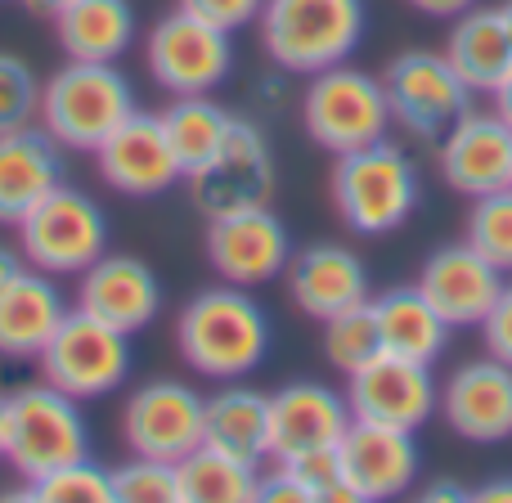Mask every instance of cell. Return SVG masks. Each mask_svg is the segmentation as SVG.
<instances>
[{"mask_svg":"<svg viewBox=\"0 0 512 503\" xmlns=\"http://www.w3.org/2000/svg\"><path fill=\"white\" fill-rule=\"evenodd\" d=\"M68 310L72 306L63 301V288L54 283V274L27 265L0 292V355L5 360H36Z\"/></svg>","mask_w":512,"mask_h":503,"instance_id":"obj_24","label":"cell"},{"mask_svg":"<svg viewBox=\"0 0 512 503\" xmlns=\"http://www.w3.org/2000/svg\"><path fill=\"white\" fill-rule=\"evenodd\" d=\"M63 180V144L45 126H18L0 135V225H18Z\"/></svg>","mask_w":512,"mask_h":503,"instance_id":"obj_23","label":"cell"},{"mask_svg":"<svg viewBox=\"0 0 512 503\" xmlns=\"http://www.w3.org/2000/svg\"><path fill=\"white\" fill-rule=\"evenodd\" d=\"M261 5L265 0H180V9L194 18H203V23L221 27V32H239V27H248L261 18Z\"/></svg>","mask_w":512,"mask_h":503,"instance_id":"obj_37","label":"cell"},{"mask_svg":"<svg viewBox=\"0 0 512 503\" xmlns=\"http://www.w3.org/2000/svg\"><path fill=\"white\" fill-rule=\"evenodd\" d=\"M18 230V252L32 270H45L54 279L63 274H81L90 261L108 252V216L86 189H72L63 180L59 189L41 198Z\"/></svg>","mask_w":512,"mask_h":503,"instance_id":"obj_6","label":"cell"},{"mask_svg":"<svg viewBox=\"0 0 512 503\" xmlns=\"http://www.w3.org/2000/svg\"><path fill=\"white\" fill-rule=\"evenodd\" d=\"M441 176L450 189L468 198L495 194L512 185V126L499 113H463L441 135Z\"/></svg>","mask_w":512,"mask_h":503,"instance_id":"obj_19","label":"cell"},{"mask_svg":"<svg viewBox=\"0 0 512 503\" xmlns=\"http://www.w3.org/2000/svg\"><path fill=\"white\" fill-rule=\"evenodd\" d=\"M23 495L36 503H117L113 499V468H99L90 454L32 477L23 486Z\"/></svg>","mask_w":512,"mask_h":503,"instance_id":"obj_32","label":"cell"},{"mask_svg":"<svg viewBox=\"0 0 512 503\" xmlns=\"http://www.w3.org/2000/svg\"><path fill=\"white\" fill-rule=\"evenodd\" d=\"M207 396H198L189 382L158 378L144 382L122 409V436L131 454L180 463L189 450L203 445Z\"/></svg>","mask_w":512,"mask_h":503,"instance_id":"obj_13","label":"cell"},{"mask_svg":"<svg viewBox=\"0 0 512 503\" xmlns=\"http://www.w3.org/2000/svg\"><path fill=\"white\" fill-rule=\"evenodd\" d=\"M490 95H495V113H499V117H504V122L512 126V68H508V77L499 81L495 90H490Z\"/></svg>","mask_w":512,"mask_h":503,"instance_id":"obj_43","label":"cell"},{"mask_svg":"<svg viewBox=\"0 0 512 503\" xmlns=\"http://www.w3.org/2000/svg\"><path fill=\"white\" fill-rule=\"evenodd\" d=\"M279 468L301 486L306 503H351V490H346L342 468H337V450L292 454V459H279Z\"/></svg>","mask_w":512,"mask_h":503,"instance_id":"obj_36","label":"cell"},{"mask_svg":"<svg viewBox=\"0 0 512 503\" xmlns=\"http://www.w3.org/2000/svg\"><path fill=\"white\" fill-rule=\"evenodd\" d=\"M445 59H450V68L459 72V81L472 95H490L512 68V45H508L499 9H481V5L463 9V14L454 18Z\"/></svg>","mask_w":512,"mask_h":503,"instance_id":"obj_26","label":"cell"},{"mask_svg":"<svg viewBox=\"0 0 512 503\" xmlns=\"http://www.w3.org/2000/svg\"><path fill=\"white\" fill-rule=\"evenodd\" d=\"M185 185H189V203H194L207 221L230 216V212H248V207H270V198H274L270 140H265L252 122L239 117L230 140L198 171H189Z\"/></svg>","mask_w":512,"mask_h":503,"instance_id":"obj_10","label":"cell"},{"mask_svg":"<svg viewBox=\"0 0 512 503\" xmlns=\"http://www.w3.org/2000/svg\"><path fill=\"white\" fill-rule=\"evenodd\" d=\"M90 454L86 418H81L77 400L68 391L50 387V382H32V387L9 391V450L5 463L23 481L41 477L50 468H63L72 459Z\"/></svg>","mask_w":512,"mask_h":503,"instance_id":"obj_7","label":"cell"},{"mask_svg":"<svg viewBox=\"0 0 512 503\" xmlns=\"http://www.w3.org/2000/svg\"><path fill=\"white\" fill-rule=\"evenodd\" d=\"M468 243L486 256L490 265H499L504 274H512V185L472 198Z\"/></svg>","mask_w":512,"mask_h":503,"instance_id":"obj_33","label":"cell"},{"mask_svg":"<svg viewBox=\"0 0 512 503\" xmlns=\"http://www.w3.org/2000/svg\"><path fill=\"white\" fill-rule=\"evenodd\" d=\"M328 189H333V207L342 225L364 239H382V234L400 230L418 207V171L409 153L391 140L337 153Z\"/></svg>","mask_w":512,"mask_h":503,"instance_id":"obj_2","label":"cell"},{"mask_svg":"<svg viewBox=\"0 0 512 503\" xmlns=\"http://www.w3.org/2000/svg\"><path fill=\"white\" fill-rule=\"evenodd\" d=\"M207 261L225 283L256 288L288 270L292 239L270 207H248L207 221Z\"/></svg>","mask_w":512,"mask_h":503,"instance_id":"obj_15","label":"cell"},{"mask_svg":"<svg viewBox=\"0 0 512 503\" xmlns=\"http://www.w3.org/2000/svg\"><path fill=\"white\" fill-rule=\"evenodd\" d=\"M373 315H378V328H382V351L405 355V360L432 364L445 351V342H450V324L418 292V283L373 297Z\"/></svg>","mask_w":512,"mask_h":503,"instance_id":"obj_28","label":"cell"},{"mask_svg":"<svg viewBox=\"0 0 512 503\" xmlns=\"http://www.w3.org/2000/svg\"><path fill=\"white\" fill-rule=\"evenodd\" d=\"M351 427L346 391L324 382H288L270 396V459H292L310 450H337L342 432Z\"/></svg>","mask_w":512,"mask_h":503,"instance_id":"obj_21","label":"cell"},{"mask_svg":"<svg viewBox=\"0 0 512 503\" xmlns=\"http://www.w3.org/2000/svg\"><path fill=\"white\" fill-rule=\"evenodd\" d=\"M54 32L68 59L86 63H117L135 41V9L131 0H72Z\"/></svg>","mask_w":512,"mask_h":503,"instance_id":"obj_27","label":"cell"},{"mask_svg":"<svg viewBox=\"0 0 512 503\" xmlns=\"http://www.w3.org/2000/svg\"><path fill=\"white\" fill-rule=\"evenodd\" d=\"M203 445H216L252 468L270 459V396L243 382H230L216 396H207Z\"/></svg>","mask_w":512,"mask_h":503,"instance_id":"obj_25","label":"cell"},{"mask_svg":"<svg viewBox=\"0 0 512 503\" xmlns=\"http://www.w3.org/2000/svg\"><path fill=\"white\" fill-rule=\"evenodd\" d=\"M36 108H41V81L27 68V59L0 50V135L18 131V126L36 122Z\"/></svg>","mask_w":512,"mask_h":503,"instance_id":"obj_35","label":"cell"},{"mask_svg":"<svg viewBox=\"0 0 512 503\" xmlns=\"http://www.w3.org/2000/svg\"><path fill=\"white\" fill-rule=\"evenodd\" d=\"M481 337H486V351L495 355V360L512 364V288L499 292L490 315L481 319Z\"/></svg>","mask_w":512,"mask_h":503,"instance_id":"obj_38","label":"cell"},{"mask_svg":"<svg viewBox=\"0 0 512 503\" xmlns=\"http://www.w3.org/2000/svg\"><path fill=\"white\" fill-rule=\"evenodd\" d=\"M23 270H27L23 252H14V248H5V243H0V292H5Z\"/></svg>","mask_w":512,"mask_h":503,"instance_id":"obj_41","label":"cell"},{"mask_svg":"<svg viewBox=\"0 0 512 503\" xmlns=\"http://www.w3.org/2000/svg\"><path fill=\"white\" fill-rule=\"evenodd\" d=\"M504 288L508 274L499 265H490L468 239L436 248L418 270V292L441 310L450 328H481V319L490 315V306L499 301Z\"/></svg>","mask_w":512,"mask_h":503,"instance_id":"obj_17","label":"cell"},{"mask_svg":"<svg viewBox=\"0 0 512 503\" xmlns=\"http://www.w3.org/2000/svg\"><path fill=\"white\" fill-rule=\"evenodd\" d=\"M180 503H248L256 499V468L216 445H198L176 463Z\"/></svg>","mask_w":512,"mask_h":503,"instance_id":"obj_30","label":"cell"},{"mask_svg":"<svg viewBox=\"0 0 512 503\" xmlns=\"http://www.w3.org/2000/svg\"><path fill=\"white\" fill-rule=\"evenodd\" d=\"M499 18H504V32H508V45H512V0L508 5H499Z\"/></svg>","mask_w":512,"mask_h":503,"instance_id":"obj_46","label":"cell"},{"mask_svg":"<svg viewBox=\"0 0 512 503\" xmlns=\"http://www.w3.org/2000/svg\"><path fill=\"white\" fill-rule=\"evenodd\" d=\"M261 45L283 72H315L346 63L364 36V0H265Z\"/></svg>","mask_w":512,"mask_h":503,"instance_id":"obj_4","label":"cell"},{"mask_svg":"<svg viewBox=\"0 0 512 503\" xmlns=\"http://www.w3.org/2000/svg\"><path fill=\"white\" fill-rule=\"evenodd\" d=\"M472 503H512V481L508 477L486 481L481 490H472Z\"/></svg>","mask_w":512,"mask_h":503,"instance_id":"obj_42","label":"cell"},{"mask_svg":"<svg viewBox=\"0 0 512 503\" xmlns=\"http://www.w3.org/2000/svg\"><path fill=\"white\" fill-rule=\"evenodd\" d=\"M346 405H351V418H364V423L418 432L441 409V391H436L432 364L382 351L378 360H369L364 369L351 373Z\"/></svg>","mask_w":512,"mask_h":503,"instance_id":"obj_12","label":"cell"},{"mask_svg":"<svg viewBox=\"0 0 512 503\" xmlns=\"http://www.w3.org/2000/svg\"><path fill=\"white\" fill-rule=\"evenodd\" d=\"M283 279H288L292 306H297L301 315L319 319V324H324L328 315H337V310L369 301V270H364L360 256L351 248H342V243H310V248L292 252Z\"/></svg>","mask_w":512,"mask_h":503,"instance_id":"obj_22","label":"cell"},{"mask_svg":"<svg viewBox=\"0 0 512 503\" xmlns=\"http://www.w3.org/2000/svg\"><path fill=\"white\" fill-rule=\"evenodd\" d=\"M95 162H99V176L126 198H158L185 180L176 149H171L167 131H162V117L140 113V108L99 144Z\"/></svg>","mask_w":512,"mask_h":503,"instance_id":"obj_16","label":"cell"},{"mask_svg":"<svg viewBox=\"0 0 512 503\" xmlns=\"http://www.w3.org/2000/svg\"><path fill=\"white\" fill-rule=\"evenodd\" d=\"M409 5H414L418 14H427V18H459L463 9H472L477 0H409Z\"/></svg>","mask_w":512,"mask_h":503,"instance_id":"obj_39","label":"cell"},{"mask_svg":"<svg viewBox=\"0 0 512 503\" xmlns=\"http://www.w3.org/2000/svg\"><path fill=\"white\" fill-rule=\"evenodd\" d=\"M391 104V122L409 131L414 140H441L463 113H468L472 90L459 81L450 59L436 50H405L387 63L382 77Z\"/></svg>","mask_w":512,"mask_h":503,"instance_id":"obj_9","label":"cell"},{"mask_svg":"<svg viewBox=\"0 0 512 503\" xmlns=\"http://www.w3.org/2000/svg\"><path fill=\"white\" fill-rule=\"evenodd\" d=\"M36 364H41V378L68 391L72 400L113 396L131 373V333L99 324L86 310H68Z\"/></svg>","mask_w":512,"mask_h":503,"instance_id":"obj_8","label":"cell"},{"mask_svg":"<svg viewBox=\"0 0 512 503\" xmlns=\"http://www.w3.org/2000/svg\"><path fill=\"white\" fill-rule=\"evenodd\" d=\"M158 117H162V131H167L185 176L203 167V162L230 140L234 122H239V117L216 104L212 95H176L167 113H158Z\"/></svg>","mask_w":512,"mask_h":503,"instance_id":"obj_29","label":"cell"},{"mask_svg":"<svg viewBox=\"0 0 512 503\" xmlns=\"http://www.w3.org/2000/svg\"><path fill=\"white\" fill-rule=\"evenodd\" d=\"M423 503H472V490L454 486V481H432L423 490Z\"/></svg>","mask_w":512,"mask_h":503,"instance_id":"obj_40","label":"cell"},{"mask_svg":"<svg viewBox=\"0 0 512 503\" xmlns=\"http://www.w3.org/2000/svg\"><path fill=\"white\" fill-rule=\"evenodd\" d=\"M324 355L333 360V369L346 373V378H351L355 369H364L369 360H378L382 328H378V315H373V297L324 319Z\"/></svg>","mask_w":512,"mask_h":503,"instance_id":"obj_31","label":"cell"},{"mask_svg":"<svg viewBox=\"0 0 512 503\" xmlns=\"http://www.w3.org/2000/svg\"><path fill=\"white\" fill-rule=\"evenodd\" d=\"M113 499L117 503H180V477L176 463L131 454L113 468Z\"/></svg>","mask_w":512,"mask_h":503,"instance_id":"obj_34","label":"cell"},{"mask_svg":"<svg viewBox=\"0 0 512 503\" xmlns=\"http://www.w3.org/2000/svg\"><path fill=\"white\" fill-rule=\"evenodd\" d=\"M144 59H149L153 81L167 95H212L230 77L234 45H230V32L176 9V14L153 23Z\"/></svg>","mask_w":512,"mask_h":503,"instance_id":"obj_11","label":"cell"},{"mask_svg":"<svg viewBox=\"0 0 512 503\" xmlns=\"http://www.w3.org/2000/svg\"><path fill=\"white\" fill-rule=\"evenodd\" d=\"M27 9H32V14H45V18H59L63 9L72 5V0H23Z\"/></svg>","mask_w":512,"mask_h":503,"instance_id":"obj_44","label":"cell"},{"mask_svg":"<svg viewBox=\"0 0 512 503\" xmlns=\"http://www.w3.org/2000/svg\"><path fill=\"white\" fill-rule=\"evenodd\" d=\"M135 86L117 63H86L68 59L50 81L41 86V126L77 153H95L126 117L135 113Z\"/></svg>","mask_w":512,"mask_h":503,"instance_id":"obj_3","label":"cell"},{"mask_svg":"<svg viewBox=\"0 0 512 503\" xmlns=\"http://www.w3.org/2000/svg\"><path fill=\"white\" fill-rule=\"evenodd\" d=\"M301 122L306 135L328 153H351L364 144H378L391 135V104L378 77L351 63L315 72L301 95Z\"/></svg>","mask_w":512,"mask_h":503,"instance_id":"obj_5","label":"cell"},{"mask_svg":"<svg viewBox=\"0 0 512 503\" xmlns=\"http://www.w3.org/2000/svg\"><path fill=\"white\" fill-rule=\"evenodd\" d=\"M180 355L194 364L203 378L239 382L252 369H261L270 351V319L256 306V297L239 283L203 288L185 301L176 319Z\"/></svg>","mask_w":512,"mask_h":503,"instance_id":"obj_1","label":"cell"},{"mask_svg":"<svg viewBox=\"0 0 512 503\" xmlns=\"http://www.w3.org/2000/svg\"><path fill=\"white\" fill-rule=\"evenodd\" d=\"M441 414L450 432H459L472 445H495L512 436V364L468 360L450 373L441 387Z\"/></svg>","mask_w":512,"mask_h":503,"instance_id":"obj_20","label":"cell"},{"mask_svg":"<svg viewBox=\"0 0 512 503\" xmlns=\"http://www.w3.org/2000/svg\"><path fill=\"white\" fill-rule=\"evenodd\" d=\"M5 450H9V396L0 391V459H5Z\"/></svg>","mask_w":512,"mask_h":503,"instance_id":"obj_45","label":"cell"},{"mask_svg":"<svg viewBox=\"0 0 512 503\" xmlns=\"http://www.w3.org/2000/svg\"><path fill=\"white\" fill-rule=\"evenodd\" d=\"M337 468L351 490V503L400 499L418 477V445L414 432L351 418V427L337 441Z\"/></svg>","mask_w":512,"mask_h":503,"instance_id":"obj_14","label":"cell"},{"mask_svg":"<svg viewBox=\"0 0 512 503\" xmlns=\"http://www.w3.org/2000/svg\"><path fill=\"white\" fill-rule=\"evenodd\" d=\"M77 310L95 315L99 324L117 328V333H140L158 319L162 288L158 274L126 252H104L77 274Z\"/></svg>","mask_w":512,"mask_h":503,"instance_id":"obj_18","label":"cell"}]
</instances>
